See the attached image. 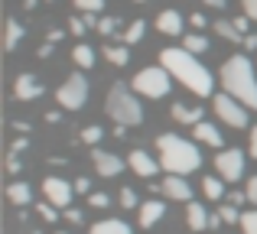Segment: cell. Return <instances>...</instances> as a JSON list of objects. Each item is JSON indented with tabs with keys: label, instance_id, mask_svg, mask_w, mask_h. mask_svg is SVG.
<instances>
[{
	"label": "cell",
	"instance_id": "obj_51",
	"mask_svg": "<svg viewBox=\"0 0 257 234\" xmlns=\"http://www.w3.org/2000/svg\"><path fill=\"white\" fill-rule=\"evenodd\" d=\"M134 4H147V0H134Z\"/></svg>",
	"mask_w": 257,
	"mask_h": 234
},
{
	"label": "cell",
	"instance_id": "obj_15",
	"mask_svg": "<svg viewBox=\"0 0 257 234\" xmlns=\"http://www.w3.org/2000/svg\"><path fill=\"white\" fill-rule=\"evenodd\" d=\"M186 224H189L192 231H205L208 224H212V215H208L205 205H199V202H186Z\"/></svg>",
	"mask_w": 257,
	"mask_h": 234
},
{
	"label": "cell",
	"instance_id": "obj_9",
	"mask_svg": "<svg viewBox=\"0 0 257 234\" xmlns=\"http://www.w3.org/2000/svg\"><path fill=\"white\" fill-rule=\"evenodd\" d=\"M43 195H46V202L56 205V208H69L72 195H75V185L62 176H46L43 179Z\"/></svg>",
	"mask_w": 257,
	"mask_h": 234
},
{
	"label": "cell",
	"instance_id": "obj_6",
	"mask_svg": "<svg viewBox=\"0 0 257 234\" xmlns=\"http://www.w3.org/2000/svg\"><path fill=\"white\" fill-rule=\"evenodd\" d=\"M56 101L62 104V111H82L85 101H88V78H82L78 72H75V75H69L62 85H59Z\"/></svg>",
	"mask_w": 257,
	"mask_h": 234
},
{
	"label": "cell",
	"instance_id": "obj_17",
	"mask_svg": "<svg viewBox=\"0 0 257 234\" xmlns=\"http://www.w3.org/2000/svg\"><path fill=\"white\" fill-rule=\"evenodd\" d=\"M163 215H166V202H160V198H150V202L140 205V224L144 228H153Z\"/></svg>",
	"mask_w": 257,
	"mask_h": 234
},
{
	"label": "cell",
	"instance_id": "obj_43",
	"mask_svg": "<svg viewBox=\"0 0 257 234\" xmlns=\"http://www.w3.org/2000/svg\"><path fill=\"white\" fill-rule=\"evenodd\" d=\"M26 146H30V140L26 137H20V140H13V146H10V153H23Z\"/></svg>",
	"mask_w": 257,
	"mask_h": 234
},
{
	"label": "cell",
	"instance_id": "obj_14",
	"mask_svg": "<svg viewBox=\"0 0 257 234\" xmlns=\"http://www.w3.org/2000/svg\"><path fill=\"white\" fill-rule=\"evenodd\" d=\"M192 133H195V140H199V143H208V146H215V150H225V137H221V130L215 124H208V120L195 124Z\"/></svg>",
	"mask_w": 257,
	"mask_h": 234
},
{
	"label": "cell",
	"instance_id": "obj_30",
	"mask_svg": "<svg viewBox=\"0 0 257 234\" xmlns=\"http://www.w3.org/2000/svg\"><path fill=\"white\" fill-rule=\"evenodd\" d=\"M218 215H221V221H225V224H234V221H241V211L234 208V205H221V208H218Z\"/></svg>",
	"mask_w": 257,
	"mask_h": 234
},
{
	"label": "cell",
	"instance_id": "obj_19",
	"mask_svg": "<svg viewBox=\"0 0 257 234\" xmlns=\"http://www.w3.org/2000/svg\"><path fill=\"white\" fill-rule=\"evenodd\" d=\"M7 198H10L13 205H20V208H26V205L33 202V189L26 182H10L7 185Z\"/></svg>",
	"mask_w": 257,
	"mask_h": 234
},
{
	"label": "cell",
	"instance_id": "obj_11",
	"mask_svg": "<svg viewBox=\"0 0 257 234\" xmlns=\"http://www.w3.org/2000/svg\"><path fill=\"white\" fill-rule=\"evenodd\" d=\"M43 82H39L36 75H20L17 85H13V98L17 101H36V98H43Z\"/></svg>",
	"mask_w": 257,
	"mask_h": 234
},
{
	"label": "cell",
	"instance_id": "obj_12",
	"mask_svg": "<svg viewBox=\"0 0 257 234\" xmlns=\"http://www.w3.org/2000/svg\"><path fill=\"white\" fill-rule=\"evenodd\" d=\"M127 163H131V169L137 172V176H144V179H153L157 169H160V163L147 150H131V159H127Z\"/></svg>",
	"mask_w": 257,
	"mask_h": 234
},
{
	"label": "cell",
	"instance_id": "obj_7",
	"mask_svg": "<svg viewBox=\"0 0 257 234\" xmlns=\"http://www.w3.org/2000/svg\"><path fill=\"white\" fill-rule=\"evenodd\" d=\"M215 114L221 117V124L234 127V130H241V127H247V108L238 101V98H231L225 91V95H215Z\"/></svg>",
	"mask_w": 257,
	"mask_h": 234
},
{
	"label": "cell",
	"instance_id": "obj_37",
	"mask_svg": "<svg viewBox=\"0 0 257 234\" xmlns=\"http://www.w3.org/2000/svg\"><path fill=\"white\" fill-rule=\"evenodd\" d=\"M241 7H244V17L257 23V0H241Z\"/></svg>",
	"mask_w": 257,
	"mask_h": 234
},
{
	"label": "cell",
	"instance_id": "obj_36",
	"mask_svg": "<svg viewBox=\"0 0 257 234\" xmlns=\"http://www.w3.org/2000/svg\"><path fill=\"white\" fill-rule=\"evenodd\" d=\"M72 185H75V192H78V195H91V179L78 176V179H75V182H72Z\"/></svg>",
	"mask_w": 257,
	"mask_h": 234
},
{
	"label": "cell",
	"instance_id": "obj_23",
	"mask_svg": "<svg viewBox=\"0 0 257 234\" xmlns=\"http://www.w3.org/2000/svg\"><path fill=\"white\" fill-rule=\"evenodd\" d=\"M212 26H215V33H218V36L231 39V43H244V33H241L234 23H228V20H218V23H212Z\"/></svg>",
	"mask_w": 257,
	"mask_h": 234
},
{
	"label": "cell",
	"instance_id": "obj_34",
	"mask_svg": "<svg viewBox=\"0 0 257 234\" xmlns=\"http://www.w3.org/2000/svg\"><path fill=\"white\" fill-rule=\"evenodd\" d=\"M36 208H39V218H43V221H52V224H56V205H49V202H43V205H36Z\"/></svg>",
	"mask_w": 257,
	"mask_h": 234
},
{
	"label": "cell",
	"instance_id": "obj_31",
	"mask_svg": "<svg viewBox=\"0 0 257 234\" xmlns=\"http://www.w3.org/2000/svg\"><path fill=\"white\" fill-rule=\"evenodd\" d=\"M75 7L82 13H101L104 10V0H75Z\"/></svg>",
	"mask_w": 257,
	"mask_h": 234
},
{
	"label": "cell",
	"instance_id": "obj_28",
	"mask_svg": "<svg viewBox=\"0 0 257 234\" xmlns=\"http://www.w3.org/2000/svg\"><path fill=\"white\" fill-rule=\"evenodd\" d=\"M101 137H104V130H101V127H98V124H88V127H85V130H82V140H85V143H88V146H94V143H101Z\"/></svg>",
	"mask_w": 257,
	"mask_h": 234
},
{
	"label": "cell",
	"instance_id": "obj_35",
	"mask_svg": "<svg viewBox=\"0 0 257 234\" xmlns=\"http://www.w3.org/2000/svg\"><path fill=\"white\" fill-rule=\"evenodd\" d=\"M114 30H117V20H114V17H104V20H98V33H101V36H111Z\"/></svg>",
	"mask_w": 257,
	"mask_h": 234
},
{
	"label": "cell",
	"instance_id": "obj_47",
	"mask_svg": "<svg viewBox=\"0 0 257 234\" xmlns=\"http://www.w3.org/2000/svg\"><path fill=\"white\" fill-rule=\"evenodd\" d=\"M234 26H238V30H241V33H244V36H247V17H241V20H234Z\"/></svg>",
	"mask_w": 257,
	"mask_h": 234
},
{
	"label": "cell",
	"instance_id": "obj_10",
	"mask_svg": "<svg viewBox=\"0 0 257 234\" xmlns=\"http://www.w3.org/2000/svg\"><path fill=\"white\" fill-rule=\"evenodd\" d=\"M94 156V169H98V176H104V179H111V176H120L124 172V159L117 156V153H104V150H94L91 153Z\"/></svg>",
	"mask_w": 257,
	"mask_h": 234
},
{
	"label": "cell",
	"instance_id": "obj_8",
	"mask_svg": "<svg viewBox=\"0 0 257 234\" xmlns=\"http://www.w3.org/2000/svg\"><path fill=\"white\" fill-rule=\"evenodd\" d=\"M244 153L234 146V150H221L218 156H215V169H218V176L225 179V182H238L241 176H244Z\"/></svg>",
	"mask_w": 257,
	"mask_h": 234
},
{
	"label": "cell",
	"instance_id": "obj_5",
	"mask_svg": "<svg viewBox=\"0 0 257 234\" xmlns=\"http://www.w3.org/2000/svg\"><path fill=\"white\" fill-rule=\"evenodd\" d=\"M173 88V75L163 65H147L134 75V91L144 98H166Z\"/></svg>",
	"mask_w": 257,
	"mask_h": 234
},
{
	"label": "cell",
	"instance_id": "obj_29",
	"mask_svg": "<svg viewBox=\"0 0 257 234\" xmlns=\"http://www.w3.org/2000/svg\"><path fill=\"white\" fill-rule=\"evenodd\" d=\"M241 228H244V234H257V208L241 215Z\"/></svg>",
	"mask_w": 257,
	"mask_h": 234
},
{
	"label": "cell",
	"instance_id": "obj_52",
	"mask_svg": "<svg viewBox=\"0 0 257 234\" xmlns=\"http://www.w3.org/2000/svg\"><path fill=\"white\" fill-rule=\"evenodd\" d=\"M56 234H65V231H56Z\"/></svg>",
	"mask_w": 257,
	"mask_h": 234
},
{
	"label": "cell",
	"instance_id": "obj_53",
	"mask_svg": "<svg viewBox=\"0 0 257 234\" xmlns=\"http://www.w3.org/2000/svg\"><path fill=\"white\" fill-rule=\"evenodd\" d=\"M49 4H56V0H49Z\"/></svg>",
	"mask_w": 257,
	"mask_h": 234
},
{
	"label": "cell",
	"instance_id": "obj_25",
	"mask_svg": "<svg viewBox=\"0 0 257 234\" xmlns=\"http://www.w3.org/2000/svg\"><path fill=\"white\" fill-rule=\"evenodd\" d=\"M182 49H189L192 56H199V52H208V39L199 36V33H189V36H182Z\"/></svg>",
	"mask_w": 257,
	"mask_h": 234
},
{
	"label": "cell",
	"instance_id": "obj_26",
	"mask_svg": "<svg viewBox=\"0 0 257 234\" xmlns=\"http://www.w3.org/2000/svg\"><path fill=\"white\" fill-rule=\"evenodd\" d=\"M104 59L111 65H127V62H131V52H127L124 46H107V49H104Z\"/></svg>",
	"mask_w": 257,
	"mask_h": 234
},
{
	"label": "cell",
	"instance_id": "obj_46",
	"mask_svg": "<svg viewBox=\"0 0 257 234\" xmlns=\"http://www.w3.org/2000/svg\"><path fill=\"white\" fill-rule=\"evenodd\" d=\"M189 23H192V26H205V17H202V13H192V17H189Z\"/></svg>",
	"mask_w": 257,
	"mask_h": 234
},
{
	"label": "cell",
	"instance_id": "obj_16",
	"mask_svg": "<svg viewBox=\"0 0 257 234\" xmlns=\"http://www.w3.org/2000/svg\"><path fill=\"white\" fill-rule=\"evenodd\" d=\"M173 120L195 127V124H202V120H205V111H202L199 104H173Z\"/></svg>",
	"mask_w": 257,
	"mask_h": 234
},
{
	"label": "cell",
	"instance_id": "obj_41",
	"mask_svg": "<svg viewBox=\"0 0 257 234\" xmlns=\"http://www.w3.org/2000/svg\"><path fill=\"white\" fill-rule=\"evenodd\" d=\"M7 169H10L13 176H17V172L23 169V163H20V156H17V153H10V159H7Z\"/></svg>",
	"mask_w": 257,
	"mask_h": 234
},
{
	"label": "cell",
	"instance_id": "obj_33",
	"mask_svg": "<svg viewBox=\"0 0 257 234\" xmlns=\"http://www.w3.org/2000/svg\"><path fill=\"white\" fill-rule=\"evenodd\" d=\"M88 205H91V208H107L111 198H107V192H91V195H88Z\"/></svg>",
	"mask_w": 257,
	"mask_h": 234
},
{
	"label": "cell",
	"instance_id": "obj_1",
	"mask_svg": "<svg viewBox=\"0 0 257 234\" xmlns=\"http://www.w3.org/2000/svg\"><path fill=\"white\" fill-rule=\"evenodd\" d=\"M160 65L170 72L176 82L186 85L192 95H199V98L212 95V88H215L212 72H208L189 49H163V52H160Z\"/></svg>",
	"mask_w": 257,
	"mask_h": 234
},
{
	"label": "cell",
	"instance_id": "obj_44",
	"mask_svg": "<svg viewBox=\"0 0 257 234\" xmlns=\"http://www.w3.org/2000/svg\"><path fill=\"white\" fill-rule=\"evenodd\" d=\"M247 153H251V156L257 159V127L251 130V143H247Z\"/></svg>",
	"mask_w": 257,
	"mask_h": 234
},
{
	"label": "cell",
	"instance_id": "obj_21",
	"mask_svg": "<svg viewBox=\"0 0 257 234\" xmlns=\"http://www.w3.org/2000/svg\"><path fill=\"white\" fill-rule=\"evenodd\" d=\"M88 234H131V228H127L120 218H104V221L91 224V231Z\"/></svg>",
	"mask_w": 257,
	"mask_h": 234
},
{
	"label": "cell",
	"instance_id": "obj_45",
	"mask_svg": "<svg viewBox=\"0 0 257 234\" xmlns=\"http://www.w3.org/2000/svg\"><path fill=\"white\" fill-rule=\"evenodd\" d=\"M244 49H257V36H254V33H247V36H244Z\"/></svg>",
	"mask_w": 257,
	"mask_h": 234
},
{
	"label": "cell",
	"instance_id": "obj_50",
	"mask_svg": "<svg viewBox=\"0 0 257 234\" xmlns=\"http://www.w3.org/2000/svg\"><path fill=\"white\" fill-rule=\"evenodd\" d=\"M82 20H85V26H98V20H94V13H85Z\"/></svg>",
	"mask_w": 257,
	"mask_h": 234
},
{
	"label": "cell",
	"instance_id": "obj_40",
	"mask_svg": "<svg viewBox=\"0 0 257 234\" xmlns=\"http://www.w3.org/2000/svg\"><path fill=\"white\" fill-rule=\"evenodd\" d=\"M69 30H72V33H75V36H82V33L88 30V26H85V20H78V17H72V20H69Z\"/></svg>",
	"mask_w": 257,
	"mask_h": 234
},
{
	"label": "cell",
	"instance_id": "obj_22",
	"mask_svg": "<svg viewBox=\"0 0 257 234\" xmlns=\"http://www.w3.org/2000/svg\"><path fill=\"white\" fill-rule=\"evenodd\" d=\"M72 59H75L78 69H91V65H94V49L85 46V43H78L75 49H72Z\"/></svg>",
	"mask_w": 257,
	"mask_h": 234
},
{
	"label": "cell",
	"instance_id": "obj_32",
	"mask_svg": "<svg viewBox=\"0 0 257 234\" xmlns=\"http://www.w3.org/2000/svg\"><path fill=\"white\" fill-rule=\"evenodd\" d=\"M120 208H140L137 192H134V189H120Z\"/></svg>",
	"mask_w": 257,
	"mask_h": 234
},
{
	"label": "cell",
	"instance_id": "obj_4",
	"mask_svg": "<svg viewBox=\"0 0 257 234\" xmlns=\"http://www.w3.org/2000/svg\"><path fill=\"white\" fill-rule=\"evenodd\" d=\"M104 108H107V114H111V120L120 124V127H137L140 120H144V108H140L137 95H131L127 85H114V88L107 91Z\"/></svg>",
	"mask_w": 257,
	"mask_h": 234
},
{
	"label": "cell",
	"instance_id": "obj_20",
	"mask_svg": "<svg viewBox=\"0 0 257 234\" xmlns=\"http://www.w3.org/2000/svg\"><path fill=\"white\" fill-rule=\"evenodd\" d=\"M202 192H205L208 202H221V198H225V179H221V176L202 179Z\"/></svg>",
	"mask_w": 257,
	"mask_h": 234
},
{
	"label": "cell",
	"instance_id": "obj_48",
	"mask_svg": "<svg viewBox=\"0 0 257 234\" xmlns=\"http://www.w3.org/2000/svg\"><path fill=\"white\" fill-rule=\"evenodd\" d=\"M13 130H20V133H26V130H30V124H23V120H13Z\"/></svg>",
	"mask_w": 257,
	"mask_h": 234
},
{
	"label": "cell",
	"instance_id": "obj_3",
	"mask_svg": "<svg viewBox=\"0 0 257 234\" xmlns=\"http://www.w3.org/2000/svg\"><path fill=\"white\" fill-rule=\"evenodd\" d=\"M157 146H160V166H163L170 176H189V172H195L202 166L199 146L182 140V137H176V133L157 137Z\"/></svg>",
	"mask_w": 257,
	"mask_h": 234
},
{
	"label": "cell",
	"instance_id": "obj_49",
	"mask_svg": "<svg viewBox=\"0 0 257 234\" xmlns=\"http://www.w3.org/2000/svg\"><path fill=\"white\" fill-rule=\"evenodd\" d=\"M205 4H208V7H212V10H221V7H225V4H228V0H205Z\"/></svg>",
	"mask_w": 257,
	"mask_h": 234
},
{
	"label": "cell",
	"instance_id": "obj_18",
	"mask_svg": "<svg viewBox=\"0 0 257 234\" xmlns=\"http://www.w3.org/2000/svg\"><path fill=\"white\" fill-rule=\"evenodd\" d=\"M157 30L166 33V36H179L182 33V13L179 10H163L157 17Z\"/></svg>",
	"mask_w": 257,
	"mask_h": 234
},
{
	"label": "cell",
	"instance_id": "obj_24",
	"mask_svg": "<svg viewBox=\"0 0 257 234\" xmlns=\"http://www.w3.org/2000/svg\"><path fill=\"white\" fill-rule=\"evenodd\" d=\"M20 39H23V26L17 23V20H7V39H4V46H7V52H13L20 46Z\"/></svg>",
	"mask_w": 257,
	"mask_h": 234
},
{
	"label": "cell",
	"instance_id": "obj_54",
	"mask_svg": "<svg viewBox=\"0 0 257 234\" xmlns=\"http://www.w3.org/2000/svg\"><path fill=\"white\" fill-rule=\"evenodd\" d=\"M33 234H36V231H33Z\"/></svg>",
	"mask_w": 257,
	"mask_h": 234
},
{
	"label": "cell",
	"instance_id": "obj_27",
	"mask_svg": "<svg viewBox=\"0 0 257 234\" xmlns=\"http://www.w3.org/2000/svg\"><path fill=\"white\" fill-rule=\"evenodd\" d=\"M144 33H147V23H144V20H134V23L124 30V43H127V46L140 43V39H144Z\"/></svg>",
	"mask_w": 257,
	"mask_h": 234
},
{
	"label": "cell",
	"instance_id": "obj_38",
	"mask_svg": "<svg viewBox=\"0 0 257 234\" xmlns=\"http://www.w3.org/2000/svg\"><path fill=\"white\" fill-rule=\"evenodd\" d=\"M247 202H251V205H257V176H251V179H247Z\"/></svg>",
	"mask_w": 257,
	"mask_h": 234
},
{
	"label": "cell",
	"instance_id": "obj_42",
	"mask_svg": "<svg viewBox=\"0 0 257 234\" xmlns=\"http://www.w3.org/2000/svg\"><path fill=\"white\" fill-rule=\"evenodd\" d=\"M244 202H247V192H231V195H228V205H234V208L244 205Z\"/></svg>",
	"mask_w": 257,
	"mask_h": 234
},
{
	"label": "cell",
	"instance_id": "obj_13",
	"mask_svg": "<svg viewBox=\"0 0 257 234\" xmlns=\"http://www.w3.org/2000/svg\"><path fill=\"white\" fill-rule=\"evenodd\" d=\"M160 185H163L166 198H173V202H192V189H189L186 176H166Z\"/></svg>",
	"mask_w": 257,
	"mask_h": 234
},
{
	"label": "cell",
	"instance_id": "obj_39",
	"mask_svg": "<svg viewBox=\"0 0 257 234\" xmlns=\"http://www.w3.org/2000/svg\"><path fill=\"white\" fill-rule=\"evenodd\" d=\"M65 221H69V224H82L85 215H82L78 208H65Z\"/></svg>",
	"mask_w": 257,
	"mask_h": 234
},
{
	"label": "cell",
	"instance_id": "obj_2",
	"mask_svg": "<svg viewBox=\"0 0 257 234\" xmlns=\"http://www.w3.org/2000/svg\"><path fill=\"white\" fill-rule=\"evenodd\" d=\"M221 85L231 98H238L244 108L257 111V69L247 56H231L218 72Z\"/></svg>",
	"mask_w": 257,
	"mask_h": 234
}]
</instances>
